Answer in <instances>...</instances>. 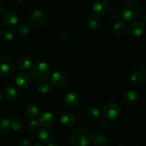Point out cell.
I'll list each match as a JSON object with an SVG mask.
<instances>
[{"label":"cell","mask_w":146,"mask_h":146,"mask_svg":"<svg viewBox=\"0 0 146 146\" xmlns=\"http://www.w3.org/2000/svg\"><path fill=\"white\" fill-rule=\"evenodd\" d=\"M91 134L84 128H76L73 131L71 140L74 146H88L91 143Z\"/></svg>","instance_id":"6da1fadb"},{"label":"cell","mask_w":146,"mask_h":146,"mask_svg":"<svg viewBox=\"0 0 146 146\" xmlns=\"http://www.w3.org/2000/svg\"><path fill=\"white\" fill-rule=\"evenodd\" d=\"M31 74L37 81L43 82L47 80L50 75L48 64L44 61H37L31 67Z\"/></svg>","instance_id":"7a4b0ae2"},{"label":"cell","mask_w":146,"mask_h":146,"mask_svg":"<svg viewBox=\"0 0 146 146\" xmlns=\"http://www.w3.org/2000/svg\"><path fill=\"white\" fill-rule=\"evenodd\" d=\"M121 16L127 21H133L138 17L140 7L134 1H128L123 5Z\"/></svg>","instance_id":"3957f363"},{"label":"cell","mask_w":146,"mask_h":146,"mask_svg":"<svg viewBox=\"0 0 146 146\" xmlns=\"http://www.w3.org/2000/svg\"><path fill=\"white\" fill-rule=\"evenodd\" d=\"M121 108L117 104L114 102H108L104 106L102 113L105 119L114 120L117 118L121 114Z\"/></svg>","instance_id":"277c9868"},{"label":"cell","mask_w":146,"mask_h":146,"mask_svg":"<svg viewBox=\"0 0 146 146\" xmlns=\"http://www.w3.org/2000/svg\"><path fill=\"white\" fill-rule=\"evenodd\" d=\"M14 70V62L9 57H2L0 58V75L9 77Z\"/></svg>","instance_id":"5b68a950"},{"label":"cell","mask_w":146,"mask_h":146,"mask_svg":"<svg viewBox=\"0 0 146 146\" xmlns=\"http://www.w3.org/2000/svg\"><path fill=\"white\" fill-rule=\"evenodd\" d=\"M46 23V16L41 9H35L30 17V24L34 29L41 28Z\"/></svg>","instance_id":"8992f818"},{"label":"cell","mask_w":146,"mask_h":146,"mask_svg":"<svg viewBox=\"0 0 146 146\" xmlns=\"http://www.w3.org/2000/svg\"><path fill=\"white\" fill-rule=\"evenodd\" d=\"M110 9V1L108 0H96L93 6L94 12L98 15H104Z\"/></svg>","instance_id":"52a82bcc"},{"label":"cell","mask_w":146,"mask_h":146,"mask_svg":"<svg viewBox=\"0 0 146 146\" xmlns=\"http://www.w3.org/2000/svg\"><path fill=\"white\" fill-rule=\"evenodd\" d=\"M15 83L19 88L27 89L31 83V79L27 73H19L15 79Z\"/></svg>","instance_id":"ba28073f"},{"label":"cell","mask_w":146,"mask_h":146,"mask_svg":"<svg viewBox=\"0 0 146 146\" xmlns=\"http://www.w3.org/2000/svg\"><path fill=\"white\" fill-rule=\"evenodd\" d=\"M66 82L67 78L65 74L61 72H58L53 74V75L51 76V81H50L51 85L57 88L64 87L66 84Z\"/></svg>","instance_id":"9c48e42d"},{"label":"cell","mask_w":146,"mask_h":146,"mask_svg":"<svg viewBox=\"0 0 146 146\" xmlns=\"http://www.w3.org/2000/svg\"><path fill=\"white\" fill-rule=\"evenodd\" d=\"M38 123L40 125L46 127H50L53 126L55 123L54 115L51 113L44 112L40 114L38 117Z\"/></svg>","instance_id":"30bf717a"},{"label":"cell","mask_w":146,"mask_h":146,"mask_svg":"<svg viewBox=\"0 0 146 146\" xmlns=\"http://www.w3.org/2000/svg\"><path fill=\"white\" fill-rule=\"evenodd\" d=\"M145 31L144 24L141 21H135L130 27V33L133 37H139L143 35Z\"/></svg>","instance_id":"8fae6325"},{"label":"cell","mask_w":146,"mask_h":146,"mask_svg":"<svg viewBox=\"0 0 146 146\" xmlns=\"http://www.w3.org/2000/svg\"><path fill=\"white\" fill-rule=\"evenodd\" d=\"M79 102V95L74 90H71L66 94L64 97V103L68 107H74Z\"/></svg>","instance_id":"7c38bea8"},{"label":"cell","mask_w":146,"mask_h":146,"mask_svg":"<svg viewBox=\"0 0 146 146\" xmlns=\"http://www.w3.org/2000/svg\"><path fill=\"white\" fill-rule=\"evenodd\" d=\"M60 122L66 127H72L76 123V117L71 113H64L60 116Z\"/></svg>","instance_id":"4fadbf2b"},{"label":"cell","mask_w":146,"mask_h":146,"mask_svg":"<svg viewBox=\"0 0 146 146\" xmlns=\"http://www.w3.org/2000/svg\"><path fill=\"white\" fill-rule=\"evenodd\" d=\"M3 21L7 25H14L18 21V16L15 11L8 10L3 15Z\"/></svg>","instance_id":"5bb4252c"},{"label":"cell","mask_w":146,"mask_h":146,"mask_svg":"<svg viewBox=\"0 0 146 146\" xmlns=\"http://www.w3.org/2000/svg\"><path fill=\"white\" fill-rule=\"evenodd\" d=\"M36 137L41 143H49L52 139V133L48 129L41 128L37 130Z\"/></svg>","instance_id":"9a60e30c"},{"label":"cell","mask_w":146,"mask_h":146,"mask_svg":"<svg viewBox=\"0 0 146 146\" xmlns=\"http://www.w3.org/2000/svg\"><path fill=\"white\" fill-rule=\"evenodd\" d=\"M123 101L127 105L133 106L137 104L138 101V96L136 92L132 90L126 92L123 95Z\"/></svg>","instance_id":"2e32d148"},{"label":"cell","mask_w":146,"mask_h":146,"mask_svg":"<svg viewBox=\"0 0 146 146\" xmlns=\"http://www.w3.org/2000/svg\"><path fill=\"white\" fill-rule=\"evenodd\" d=\"M113 31L117 36H121L125 31V24L123 20H119L114 24Z\"/></svg>","instance_id":"e0dca14e"},{"label":"cell","mask_w":146,"mask_h":146,"mask_svg":"<svg viewBox=\"0 0 146 146\" xmlns=\"http://www.w3.org/2000/svg\"><path fill=\"white\" fill-rule=\"evenodd\" d=\"M31 67V61L29 57H23L20 59L17 63V67L21 71H25Z\"/></svg>","instance_id":"ac0fdd59"},{"label":"cell","mask_w":146,"mask_h":146,"mask_svg":"<svg viewBox=\"0 0 146 146\" xmlns=\"http://www.w3.org/2000/svg\"><path fill=\"white\" fill-rule=\"evenodd\" d=\"M3 96L7 100H14L17 97V91L13 87H6L3 90Z\"/></svg>","instance_id":"d6986e66"},{"label":"cell","mask_w":146,"mask_h":146,"mask_svg":"<svg viewBox=\"0 0 146 146\" xmlns=\"http://www.w3.org/2000/svg\"><path fill=\"white\" fill-rule=\"evenodd\" d=\"M25 112L27 117L33 120V119H35L38 117L39 110H38V107L34 104H29L27 107Z\"/></svg>","instance_id":"ffe728a7"},{"label":"cell","mask_w":146,"mask_h":146,"mask_svg":"<svg viewBox=\"0 0 146 146\" xmlns=\"http://www.w3.org/2000/svg\"><path fill=\"white\" fill-rule=\"evenodd\" d=\"M87 116L89 117L90 119L93 120H98L100 119L101 115V113L99 109L96 107H90L87 110L86 112Z\"/></svg>","instance_id":"44dd1931"},{"label":"cell","mask_w":146,"mask_h":146,"mask_svg":"<svg viewBox=\"0 0 146 146\" xmlns=\"http://www.w3.org/2000/svg\"><path fill=\"white\" fill-rule=\"evenodd\" d=\"M10 129V120L7 117L0 120V135H5L9 133Z\"/></svg>","instance_id":"7402d4cb"},{"label":"cell","mask_w":146,"mask_h":146,"mask_svg":"<svg viewBox=\"0 0 146 146\" xmlns=\"http://www.w3.org/2000/svg\"><path fill=\"white\" fill-rule=\"evenodd\" d=\"M87 24L92 29H98L101 24L99 17L96 15H91L87 19Z\"/></svg>","instance_id":"603a6c76"},{"label":"cell","mask_w":146,"mask_h":146,"mask_svg":"<svg viewBox=\"0 0 146 146\" xmlns=\"http://www.w3.org/2000/svg\"><path fill=\"white\" fill-rule=\"evenodd\" d=\"M91 141L96 146H105L107 143V139L103 135H96L91 139Z\"/></svg>","instance_id":"cb8c5ba5"},{"label":"cell","mask_w":146,"mask_h":146,"mask_svg":"<svg viewBox=\"0 0 146 146\" xmlns=\"http://www.w3.org/2000/svg\"><path fill=\"white\" fill-rule=\"evenodd\" d=\"M51 84L50 82H41L39 84H38V87H37V90L40 93H42V94H45L49 92L50 89H51Z\"/></svg>","instance_id":"d4e9b609"},{"label":"cell","mask_w":146,"mask_h":146,"mask_svg":"<svg viewBox=\"0 0 146 146\" xmlns=\"http://www.w3.org/2000/svg\"><path fill=\"white\" fill-rule=\"evenodd\" d=\"M131 82L135 84L141 83V82H142V80H143V76L142 72H141L140 70L135 72L133 73V74L131 75Z\"/></svg>","instance_id":"484cf974"},{"label":"cell","mask_w":146,"mask_h":146,"mask_svg":"<svg viewBox=\"0 0 146 146\" xmlns=\"http://www.w3.org/2000/svg\"><path fill=\"white\" fill-rule=\"evenodd\" d=\"M15 36V32L14 30L11 28H7L4 30L2 33V38L6 41H10L14 39Z\"/></svg>","instance_id":"4316f807"},{"label":"cell","mask_w":146,"mask_h":146,"mask_svg":"<svg viewBox=\"0 0 146 146\" xmlns=\"http://www.w3.org/2000/svg\"><path fill=\"white\" fill-rule=\"evenodd\" d=\"M10 127L15 131H18L22 127V122L19 118H13L10 120Z\"/></svg>","instance_id":"83f0119b"},{"label":"cell","mask_w":146,"mask_h":146,"mask_svg":"<svg viewBox=\"0 0 146 146\" xmlns=\"http://www.w3.org/2000/svg\"><path fill=\"white\" fill-rule=\"evenodd\" d=\"M29 32V27L26 24H22L17 29V33L19 36H26Z\"/></svg>","instance_id":"f1b7e54d"},{"label":"cell","mask_w":146,"mask_h":146,"mask_svg":"<svg viewBox=\"0 0 146 146\" xmlns=\"http://www.w3.org/2000/svg\"><path fill=\"white\" fill-rule=\"evenodd\" d=\"M39 123L38 121L35 120H32L27 124V128L30 130V131H36L38 130V126H39Z\"/></svg>","instance_id":"f546056e"},{"label":"cell","mask_w":146,"mask_h":146,"mask_svg":"<svg viewBox=\"0 0 146 146\" xmlns=\"http://www.w3.org/2000/svg\"><path fill=\"white\" fill-rule=\"evenodd\" d=\"M110 17L113 19H118L121 17V12L117 9H113L111 10L109 13Z\"/></svg>","instance_id":"4dcf8cb0"},{"label":"cell","mask_w":146,"mask_h":146,"mask_svg":"<svg viewBox=\"0 0 146 146\" xmlns=\"http://www.w3.org/2000/svg\"><path fill=\"white\" fill-rule=\"evenodd\" d=\"M19 146H32L31 143L29 140H27V139H24L21 140L19 143Z\"/></svg>","instance_id":"1f68e13d"},{"label":"cell","mask_w":146,"mask_h":146,"mask_svg":"<svg viewBox=\"0 0 146 146\" xmlns=\"http://www.w3.org/2000/svg\"><path fill=\"white\" fill-rule=\"evenodd\" d=\"M108 121L107 120V119H103L100 121V126H101L102 128H106L108 126Z\"/></svg>","instance_id":"d6a6232c"},{"label":"cell","mask_w":146,"mask_h":146,"mask_svg":"<svg viewBox=\"0 0 146 146\" xmlns=\"http://www.w3.org/2000/svg\"><path fill=\"white\" fill-rule=\"evenodd\" d=\"M48 146H59V145L55 141H50L49 143H48Z\"/></svg>","instance_id":"836d02e7"},{"label":"cell","mask_w":146,"mask_h":146,"mask_svg":"<svg viewBox=\"0 0 146 146\" xmlns=\"http://www.w3.org/2000/svg\"><path fill=\"white\" fill-rule=\"evenodd\" d=\"M143 21H144V23H145L146 24V14H145V15L143 17Z\"/></svg>","instance_id":"e575fe53"},{"label":"cell","mask_w":146,"mask_h":146,"mask_svg":"<svg viewBox=\"0 0 146 146\" xmlns=\"http://www.w3.org/2000/svg\"><path fill=\"white\" fill-rule=\"evenodd\" d=\"M1 11H2V7H1V6L0 5V14L1 13Z\"/></svg>","instance_id":"d590c367"},{"label":"cell","mask_w":146,"mask_h":146,"mask_svg":"<svg viewBox=\"0 0 146 146\" xmlns=\"http://www.w3.org/2000/svg\"><path fill=\"white\" fill-rule=\"evenodd\" d=\"M34 146H42V145H40V144H35Z\"/></svg>","instance_id":"8d00e7d4"},{"label":"cell","mask_w":146,"mask_h":146,"mask_svg":"<svg viewBox=\"0 0 146 146\" xmlns=\"http://www.w3.org/2000/svg\"><path fill=\"white\" fill-rule=\"evenodd\" d=\"M1 92H0V101H1Z\"/></svg>","instance_id":"74e56055"},{"label":"cell","mask_w":146,"mask_h":146,"mask_svg":"<svg viewBox=\"0 0 146 146\" xmlns=\"http://www.w3.org/2000/svg\"><path fill=\"white\" fill-rule=\"evenodd\" d=\"M118 146H124V145H118Z\"/></svg>","instance_id":"f35d334b"},{"label":"cell","mask_w":146,"mask_h":146,"mask_svg":"<svg viewBox=\"0 0 146 146\" xmlns=\"http://www.w3.org/2000/svg\"><path fill=\"white\" fill-rule=\"evenodd\" d=\"M8 1H11V0H8Z\"/></svg>","instance_id":"ab89813d"},{"label":"cell","mask_w":146,"mask_h":146,"mask_svg":"<svg viewBox=\"0 0 146 146\" xmlns=\"http://www.w3.org/2000/svg\"><path fill=\"white\" fill-rule=\"evenodd\" d=\"M0 36H1V34H0Z\"/></svg>","instance_id":"60d3db41"}]
</instances>
